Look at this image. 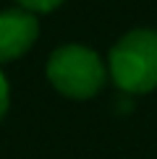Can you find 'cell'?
Returning a JSON list of instances; mask_svg holds the SVG:
<instances>
[{
    "instance_id": "cell-1",
    "label": "cell",
    "mask_w": 157,
    "mask_h": 159,
    "mask_svg": "<svg viewBox=\"0 0 157 159\" xmlns=\"http://www.w3.org/2000/svg\"><path fill=\"white\" fill-rule=\"evenodd\" d=\"M107 70L126 94H147L157 89V31L134 29L110 50Z\"/></svg>"
},
{
    "instance_id": "cell-2",
    "label": "cell",
    "mask_w": 157,
    "mask_h": 159,
    "mask_svg": "<svg viewBox=\"0 0 157 159\" xmlns=\"http://www.w3.org/2000/svg\"><path fill=\"white\" fill-rule=\"evenodd\" d=\"M47 78L63 97L89 99L105 86L107 68L92 47L63 44L47 60Z\"/></svg>"
},
{
    "instance_id": "cell-3",
    "label": "cell",
    "mask_w": 157,
    "mask_h": 159,
    "mask_svg": "<svg viewBox=\"0 0 157 159\" xmlns=\"http://www.w3.org/2000/svg\"><path fill=\"white\" fill-rule=\"evenodd\" d=\"M39 37L37 13L24 8H5L0 11V63H11L26 55L34 47Z\"/></svg>"
},
{
    "instance_id": "cell-4",
    "label": "cell",
    "mask_w": 157,
    "mask_h": 159,
    "mask_svg": "<svg viewBox=\"0 0 157 159\" xmlns=\"http://www.w3.org/2000/svg\"><path fill=\"white\" fill-rule=\"evenodd\" d=\"M16 3H18V8H24L29 13H50V11H55L63 0H16Z\"/></svg>"
},
{
    "instance_id": "cell-5",
    "label": "cell",
    "mask_w": 157,
    "mask_h": 159,
    "mask_svg": "<svg viewBox=\"0 0 157 159\" xmlns=\"http://www.w3.org/2000/svg\"><path fill=\"white\" fill-rule=\"evenodd\" d=\"M8 104H11V86H8L5 73L0 70V120H3L5 112H8Z\"/></svg>"
}]
</instances>
